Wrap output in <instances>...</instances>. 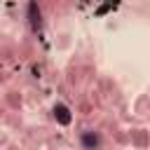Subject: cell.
<instances>
[{
	"label": "cell",
	"instance_id": "6da1fadb",
	"mask_svg": "<svg viewBox=\"0 0 150 150\" xmlns=\"http://www.w3.org/2000/svg\"><path fill=\"white\" fill-rule=\"evenodd\" d=\"M28 19H30V26L38 30L40 28V9H38V2H30L28 5Z\"/></svg>",
	"mask_w": 150,
	"mask_h": 150
},
{
	"label": "cell",
	"instance_id": "7a4b0ae2",
	"mask_svg": "<svg viewBox=\"0 0 150 150\" xmlns=\"http://www.w3.org/2000/svg\"><path fill=\"white\" fill-rule=\"evenodd\" d=\"M54 117H56L61 124H68V122H70V115H68V108H66V105H56V108H54Z\"/></svg>",
	"mask_w": 150,
	"mask_h": 150
},
{
	"label": "cell",
	"instance_id": "3957f363",
	"mask_svg": "<svg viewBox=\"0 0 150 150\" xmlns=\"http://www.w3.org/2000/svg\"><path fill=\"white\" fill-rule=\"evenodd\" d=\"M82 143H84V148H96L98 145V136L96 134H84L82 136Z\"/></svg>",
	"mask_w": 150,
	"mask_h": 150
}]
</instances>
